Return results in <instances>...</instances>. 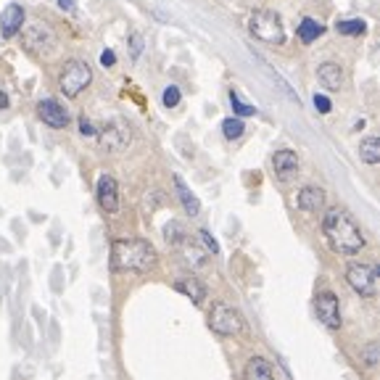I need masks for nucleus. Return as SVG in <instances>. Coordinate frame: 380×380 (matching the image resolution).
Instances as JSON below:
<instances>
[{
  "label": "nucleus",
  "mask_w": 380,
  "mask_h": 380,
  "mask_svg": "<svg viewBox=\"0 0 380 380\" xmlns=\"http://www.w3.org/2000/svg\"><path fill=\"white\" fill-rule=\"evenodd\" d=\"M378 351H380L378 344H370L367 348H364V362L370 364V367H375V364H378Z\"/></svg>",
  "instance_id": "obj_24"
},
{
  "label": "nucleus",
  "mask_w": 380,
  "mask_h": 380,
  "mask_svg": "<svg viewBox=\"0 0 380 380\" xmlns=\"http://www.w3.org/2000/svg\"><path fill=\"white\" fill-rule=\"evenodd\" d=\"M317 80H320V85L325 87V90L335 93V90H341V85H344V71H341L338 64L328 61V64H322L317 69Z\"/></svg>",
  "instance_id": "obj_14"
},
{
  "label": "nucleus",
  "mask_w": 380,
  "mask_h": 380,
  "mask_svg": "<svg viewBox=\"0 0 380 380\" xmlns=\"http://www.w3.org/2000/svg\"><path fill=\"white\" fill-rule=\"evenodd\" d=\"M37 114H40V119L45 121L48 127H53V130H64V127L69 124V111L58 104V101H53V98L40 101V104H37Z\"/></svg>",
  "instance_id": "obj_9"
},
{
  "label": "nucleus",
  "mask_w": 380,
  "mask_h": 380,
  "mask_svg": "<svg viewBox=\"0 0 380 380\" xmlns=\"http://www.w3.org/2000/svg\"><path fill=\"white\" fill-rule=\"evenodd\" d=\"M98 143H101L104 151H111V154L124 151L130 145V124L121 119L108 121L104 130L98 132Z\"/></svg>",
  "instance_id": "obj_7"
},
{
  "label": "nucleus",
  "mask_w": 380,
  "mask_h": 380,
  "mask_svg": "<svg viewBox=\"0 0 380 380\" xmlns=\"http://www.w3.org/2000/svg\"><path fill=\"white\" fill-rule=\"evenodd\" d=\"M314 314L317 320L330 330L341 328V309H338V298L333 291H322V294L314 298Z\"/></svg>",
  "instance_id": "obj_8"
},
{
  "label": "nucleus",
  "mask_w": 380,
  "mask_h": 380,
  "mask_svg": "<svg viewBox=\"0 0 380 380\" xmlns=\"http://www.w3.org/2000/svg\"><path fill=\"white\" fill-rule=\"evenodd\" d=\"M246 380H275V372H272V364L261 357H251L246 362V370H243Z\"/></svg>",
  "instance_id": "obj_15"
},
{
  "label": "nucleus",
  "mask_w": 380,
  "mask_h": 380,
  "mask_svg": "<svg viewBox=\"0 0 380 380\" xmlns=\"http://www.w3.org/2000/svg\"><path fill=\"white\" fill-rule=\"evenodd\" d=\"M201 241L206 243V251H211V254H217V251H219V246H217V241H214V238L209 235L206 230H201Z\"/></svg>",
  "instance_id": "obj_26"
},
{
  "label": "nucleus",
  "mask_w": 380,
  "mask_h": 380,
  "mask_svg": "<svg viewBox=\"0 0 380 380\" xmlns=\"http://www.w3.org/2000/svg\"><path fill=\"white\" fill-rule=\"evenodd\" d=\"M322 32H325V27H322L320 21H314V19H304V21L298 24V40H301V43H314Z\"/></svg>",
  "instance_id": "obj_19"
},
{
  "label": "nucleus",
  "mask_w": 380,
  "mask_h": 380,
  "mask_svg": "<svg viewBox=\"0 0 380 380\" xmlns=\"http://www.w3.org/2000/svg\"><path fill=\"white\" fill-rule=\"evenodd\" d=\"M140 51H143V37H140V35H132V56L138 58Z\"/></svg>",
  "instance_id": "obj_29"
},
{
  "label": "nucleus",
  "mask_w": 380,
  "mask_h": 380,
  "mask_svg": "<svg viewBox=\"0 0 380 380\" xmlns=\"http://www.w3.org/2000/svg\"><path fill=\"white\" fill-rule=\"evenodd\" d=\"M230 104H233V111L238 114V119H241V117H254V114H257V108L248 106V104H243L241 95H238L235 90H230Z\"/></svg>",
  "instance_id": "obj_21"
},
{
  "label": "nucleus",
  "mask_w": 380,
  "mask_h": 380,
  "mask_svg": "<svg viewBox=\"0 0 380 380\" xmlns=\"http://www.w3.org/2000/svg\"><path fill=\"white\" fill-rule=\"evenodd\" d=\"M161 101H164V106H167V108H174V106L180 104V90H177L174 85H169L167 90H164Z\"/></svg>",
  "instance_id": "obj_23"
},
{
  "label": "nucleus",
  "mask_w": 380,
  "mask_h": 380,
  "mask_svg": "<svg viewBox=\"0 0 380 380\" xmlns=\"http://www.w3.org/2000/svg\"><path fill=\"white\" fill-rule=\"evenodd\" d=\"M243 130H246V127H243V121L238 119V117H230V119L222 121V132H225V138H230V140L241 138Z\"/></svg>",
  "instance_id": "obj_22"
},
{
  "label": "nucleus",
  "mask_w": 380,
  "mask_h": 380,
  "mask_svg": "<svg viewBox=\"0 0 380 380\" xmlns=\"http://www.w3.org/2000/svg\"><path fill=\"white\" fill-rule=\"evenodd\" d=\"M101 64H104V67H114V64H117V56H114V51L101 53Z\"/></svg>",
  "instance_id": "obj_27"
},
{
  "label": "nucleus",
  "mask_w": 380,
  "mask_h": 380,
  "mask_svg": "<svg viewBox=\"0 0 380 380\" xmlns=\"http://www.w3.org/2000/svg\"><path fill=\"white\" fill-rule=\"evenodd\" d=\"M322 235L335 254L354 257L364 248V235L346 209H330L322 219Z\"/></svg>",
  "instance_id": "obj_1"
},
{
  "label": "nucleus",
  "mask_w": 380,
  "mask_h": 380,
  "mask_svg": "<svg viewBox=\"0 0 380 380\" xmlns=\"http://www.w3.org/2000/svg\"><path fill=\"white\" fill-rule=\"evenodd\" d=\"M209 325H211L214 333H219V335H238V333L246 330V322H243L241 311L227 307V304H214V307H211Z\"/></svg>",
  "instance_id": "obj_5"
},
{
  "label": "nucleus",
  "mask_w": 380,
  "mask_h": 380,
  "mask_svg": "<svg viewBox=\"0 0 380 380\" xmlns=\"http://www.w3.org/2000/svg\"><path fill=\"white\" fill-rule=\"evenodd\" d=\"M272 167H275V174L280 180H291L298 172V156L294 151H277L272 156Z\"/></svg>",
  "instance_id": "obj_13"
},
{
  "label": "nucleus",
  "mask_w": 380,
  "mask_h": 380,
  "mask_svg": "<svg viewBox=\"0 0 380 380\" xmlns=\"http://www.w3.org/2000/svg\"><path fill=\"white\" fill-rule=\"evenodd\" d=\"M335 29L341 35H364L367 32V21L364 19H346V21H338Z\"/></svg>",
  "instance_id": "obj_20"
},
{
  "label": "nucleus",
  "mask_w": 380,
  "mask_h": 380,
  "mask_svg": "<svg viewBox=\"0 0 380 380\" xmlns=\"http://www.w3.org/2000/svg\"><path fill=\"white\" fill-rule=\"evenodd\" d=\"M8 106V95L5 93H0V108H5Z\"/></svg>",
  "instance_id": "obj_31"
},
{
  "label": "nucleus",
  "mask_w": 380,
  "mask_h": 380,
  "mask_svg": "<svg viewBox=\"0 0 380 380\" xmlns=\"http://www.w3.org/2000/svg\"><path fill=\"white\" fill-rule=\"evenodd\" d=\"M346 283L359 296H375V291H378V270L372 264H348L346 267Z\"/></svg>",
  "instance_id": "obj_6"
},
{
  "label": "nucleus",
  "mask_w": 380,
  "mask_h": 380,
  "mask_svg": "<svg viewBox=\"0 0 380 380\" xmlns=\"http://www.w3.org/2000/svg\"><path fill=\"white\" fill-rule=\"evenodd\" d=\"M98 204L104 211L108 214H114V211H119V185H117V180L111 177V174H101L98 177Z\"/></svg>",
  "instance_id": "obj_10"
},
{
  "label": "nucleus",
  "mask_w": 380,
  "mask_h": 380,
  "mask_svg": "<svg viewBox=\"0 0 380 380\" xmlns=\"http://www.w3.org/2000/svg\"><path fill=\"white\" fill-rule=\"evenodd\" d=\"M21 24H24V8L19 3H8L0 14V32L3 37H14L21 32Z\"/></svg>",
  "instance_id": "obj_11"
},
{
  "label": "nucleus",
  "mask_w": 380,
  "mask_h": 380,
  "mask_svg": "<svg viewBox=\"0 0 380 380\" xmlns=\"http://www.w3.org/2000/svg\"><path fill=\"white\" fill-rule=\"evenodd\" d=\"M174 188H177V193H180V201H182L185 211H188L190 217H195V214L201 211V204H198V198L188 190V185L182 182V177H177V174H174Z\"/></svg>",
  "instance_id": "obj_17"
},
{
  "label": "nucleus",
  "mask_w": 380,
  "mask_h": 380,
  "mask_svg": "<svg viewBox=\"0 0 380 380\" xmlns=\"http://www.w3.org/2000/svg\"><path fill=\"white\" fill-rule=\"evenodd\" d=\"M58 5H61L64 11H74V0H58Z\"/></svg>",
  "instance_id": "obj_30"
},
{
  "label": "nucleus",
  "mask_w": 380,
  "mask_h": 380,
  "mask_svg": "<svg viewBox=\"0 0 380 380\" xmlns=\"http://www.w3.org/2000/svg\"><path fill=\"white\" fill-rule=\"evenodd\" d=\"M156 251L148 241L121 238L111 246V270L114 272H151L156 267Z\"/></svg>",
  "instance_id": "obj_2"
},
{
  "label": "nucleus",
  "mask_w": 380,
  "mask_h": 380,
  "mask_svg": "<svg viewBox=\"0 0 380 380\" xmlns=\"http://www.w3.org/2000/svg\"><path fill=\"white\" fill-rule=\"evenodd\" d=\"M80 132H82V135H95V127L90 124V119L82 117V119H80Z\"/></svg>",
  "instance_id": "obj_28"
},
{
  "label": "nucleus",
  "mask_w": 380,
  "mask_h": 380,
  "mask_svg": "<svg viewBox=\"0 0 380 380\" xmlns=\"http://www.w3.org/2000/svg\"><path fill=\"white\" fill-rule=\"evenodd\" d=\"M325 206V190L317 188V185H307V188L298 190V209L301 211H320V209Z\"/></svg>",
  "instance_id": "obj_12"
},
{
  "label": "nucleus",
  "mask_w": 380,
  "mask_h": 380,
  "mask_svg": "<svg viewBox=\"0 0 380 380\" xmlns=\"http://www.w3.org/2000/svg\"><path fill=\"white\" fill-rule=\"evenodd\" d=\"M90 80H93L90 67H87L85 61L74 58V61H69V64L64 67V71H61V90H64L67 98H77V95L90 85Z\"/></svg>",
  "instance_id": "obj_4"
},
{
  "label": "nucleus",
  "mask_w": 380,
  "mask_h": 380,
  "mask_svg": "<svg viewBox=\"0 0 380 380\" xmlns=\"http://www.w3.org/2000/svg\"><path fill=\"white\" fill-rule=\"evenodd\" d=\"M314 108H317L320 114H330V98H325V95H314Z\"/></svg>",
  "instance_id": "obj_25"
},
{
  "label": "nucleus",
  "mask_w": 380,
  "mask_h": 380,
  "mask_svg": "<svg viewBox=\"0 0 380 380\" xmlns=\"http://www.w3.org/2000/svg\"><path fill=\"white\" fill-rule=\"evenodd\" d=\"M248 29L251 35L267 43V45H283L285 43V27H283V19L280 14L270 11V8H259L254 11L251 19H248Z\"/></svg>",
  "instance_id": "obj_3"
},
{
  "label": "nucleus",
  "mask_w": 380,
  "mask_h": 380,
  "mask_svg": "<svg viewBox=\"0 0 380 380\" xmlns=\"http://www.w3.org/2000/svg\"><path fill=\"white\" fill-rule=\"evenodd\" d=\"M174 288L182 296H188L193 304H201V301L206 298V285H204L201 280H195V277H182V280H177Z\"/></svg>",
  "instance_id": "obj_16"
},
{
  "label": "nucleus",
  "mask_w": 380,
  "mask_h": 380,
  "mask_svg": "<svg viewBox=\"0 0 380 380\" xmlns=\"http://www.w3.org/2000/svg\"><path fill=\"white\" fill-rule=\"evenodd\" d=\"M359 158H362L364 164H370V167H375L380 161V140L378 138H367L359 143Z\"/></svg>",
  "instance_id": "obj_18"
}]
</instances>
